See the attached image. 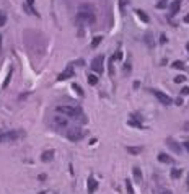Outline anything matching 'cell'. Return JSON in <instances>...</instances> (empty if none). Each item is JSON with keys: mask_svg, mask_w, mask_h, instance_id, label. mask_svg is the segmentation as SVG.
<instances>
[{"mask_svg": "<svg viewBox=\"0 0 189 194\" xmlns=\"http://www.w3.org/2000/svg\"><path fill=\"white\" fill-rule=\"evenodd\" d=\"M96 21V16H94V12L91 7H80V10L77 13V23L78 25H82V23H85V25H93V23Z\"/></svg>", "mask_w": 189, "mask_h": 194, "instance_id": "6da1fadb", "label": "cell"}, {"mask_svg": "<svg viewBox=\"0 0 189 194\" xmlns=\"http://www.w3.org/2000/svg\"><path fill=\"white\" fill-rule=\"evenodd\" d=\"M55 111L62 113V114L69 116V117H77V116L83 117L82 116V110H80V108H75V106H57V108H55Z\"/></svg>", "mask_w": 189, "mask_h": 194, "instance_id": "7a4b0ae2", "label": "cell"}, {"mask_svg": "<svg viewBox=\"0 0 189 194\" xmlns=\"http://www.w3.org/2000/svg\"><path fill=\"white\" fill-rule=\"evenodd\" d=\"M21 135L23 132L20 131H0V142H13Z\"/></svg>", "mask_w": 189, "mask_h": 194, "instance_id": "3957f363", "label": "cell"}, {"mask_svg": "<svg viewBox=\"0 0 189 194\" xmlns=\"http://www.w3.org/2000/svg\"><path fill=\"white\" fill-rule=\"evenodd\" d=\"M91 69L93 72L96 74H103V69H105V56H96L93 60H91Z\"/></svg>", "mask_w": 189, "mask_h": 194, "instance_id": "277c9868", "label": "cell"}, {"mask_svg": "<svg viewBox=\"0 0 189 194\" xmlns=\"http://www.w3.org/2000/svg\"><path fill=\"white\" fill-rule=\"evenodd\" d=\"M52 127L54 129H57V131H62V129H67V126H69V121H67V117H60V116H55L52 117Z\"/></svg>", "mask_w": 189, "mask_h": 194, "instance_id": "5b68a950", "label": "cell"}, {"mask_svg": "<svg viewBox=\"0 0 189 194\" xmlns=\"http://www.w3.org/2000/svg\"><path fill=\"white\" fill-rule=\"evenodd\" d=\"M152 93L155 95V96H157V100L162 103V105H171L173 103V98L171 96H168V95H165L163 92H160V90H152Z\"/></svg>", "mask_w": 189, "mask_h": 194, "instance_id": "8992f818", "label": "cell"}, {"mask_svg": "<svg viewBox=\"0 0 189 194\" xmlns=\"http://www.w3.org/2000/svg\"><path fill=\"white\" fill-rule=\"evenodd\" d=\"M83 135H85V132L80 131V129H70V131L67 132V137H69L72 142H78Z\"/></svg>", "mask_w": 189, "mask_h": 194, "instance_id": "52a82bcc", "label": "cell"}, {"mask_svg": "<svg viewBox=\"0 0 189 194\" xmlns=\"http://www.w3.org/2000/svg\"><path fill=\"white\" fill-rule=\"evenodd\" d=\"M72 77H73V67H72V65H67L64 72L57 75V80H59V82H64V80H69Z\"/></svg>", "mask_w": 189, "mask_h": 194, "instance_id": "ba28073f", "label": "cell"}, {"mask_svg": "<svg viewBox=\"0 0 189 194\" xmlns=\"http://www.w3.org/2000/svg\"><path fill=\"white\" fill-rule=\"evenodd\" d=\"M87 189H88V194H93V192L98 189V181L94 179V176H93V174H90V176H88V184H87Z\"/></svg>", "mask_w": 189, "mask_h": 194, "instance_id": "9c48e42d", "label": "cell"}, {"mask_svg": "<svg viewBox=\"0 0 189 194\" xmlns=\"http://www.w3.org/2000/svg\"><path fill=\"white\" fill-rule=\"evenodd\" d=\"M166 145L173 150L174 153H181V147H179V144H178V142H174L171 137H168V139H166Z\"/></svg>", "mask_w": 189, "mask_h": 194, "instance_id": "30bf717a", "label": "cell"}, {"mask_svg": "<svg viewBox=\"0 0 189 194\" xmlns=\"http://www.w3.org/2000/svg\"><path fill=\"white\" fill-rule=\"evenodd\" d=\"M179 8H181V0H174V2L171 3V8H169V15L174 16L179 12Z\"/></svg>", "mask_w": 189, "mask_h": 194, "instance_id": "8fae6325", "label": "cell"}, {"mask_svg": "<svg viewBox=\"0 0 189 194\" xmlns=\"http://www.w3.org/2000/svg\"><path fill=\"white\" fill-rule=\"evenodd\" d=\"M132 174H134V179H135L137 183H142V171H140L139 167H134V168H132Z\"/></svg>", "mask_w": 189, "mask_h": 194, "instance_id": "7c38bea8", "label": "cell"}, {"mask_svg": "<svg viewBox=\"0 0 189 194\" xmlns=\"http://www.w3.org/2000/svg\"><path fill=\"white\" fill-rule=\"evenodd\" d=\"M52 158H54V150H47V152H44V153L41 155L42 162H51Z\"/></svg>", "mask_w": 189, "mask_h": 194, "instance_id": "4fadbf2b", "label": "cell"}, {"mask_svg": "<svg viewBox=\"0 0 189 194\" xmlns=\"http://www.w3.org/2000/svg\"><path fill=\"white\" fill-rule=\"evenodd\" d=\"M158 162H162V163H173V158L168 157L166 153H158Z\"/></svg>", "mask_w": 189, "mask_h": 194, "instance_id": "5bb4252c", "label": "cell"}, {"mask_svg": "<svg viewBox=\"0 0 189 194\" xmlns=\"http://www.w3.org/2000/svg\"><path fill=\"white\" fill-rule=\"evenodd\" d=\"M114 60H116V56H112L109 59V77H114Z\"/></svg>", "mask_w": 189, "mask_h": 194, "instance_id": "9a60e30c", "label": "cell"}, {"mask_svg": "<svg viewBox=\"0 0 189 194\" xmlns=\"http://www.w3.org/2000/svg\"><path fill=\"white\" fill-rule=\"evenodd\" d=\"M135 13H137V16H139L140 20L144 21V23H148V16L145 15V12H144V10H137Z\"/></svg>", "mask_w": 189, "mask_h": 194, "instance_id": "2e32d148", "label": "cell"}, {"mask_svg": "<svg viewBox=\"0 0 189 194\" xmlns=\"http://www.w3.org/2000/svg\"><path fill=\"white\" fill-rule=\"evenodd\" d=\"M181 174H183V170H179V168H174V170H171V178H173V179L181 178Z\"/></svg>", "mask_w": 189, "mask_h": 194, "instance_id": "e0dca14e", "label": "cell"}, {"mask_svg": "<svg viewBox=\"0 0 189 194\" xmlns=\"http://www.w3.org/2000/svg\"><path fill=\"white\" fill-rule=\"evenodd\" d=\"M127 152L132 153V155H137L142 152V147H127Z\"/></svg>", "mask_w": 189, "mask_h": 194, "instance_id": "ac0fdd59", "label": "cell"}, {"mask_svg": "<svg viewBox=\"0 0 189 194\" xmlns=\"http://www.w3.org/2000/svg\"><path fill=\"white\" fill-rule=\"evenodd\" d=\"M103 41V36H96V38H93V42H91V47H98L100 46V42Z\"/></svg>", "mask_w": 189, "mask_h": 194, "instance_id": "d6986e66", "label": "cell"}, {"mask_svg": "<svg viewBox=\"0 0 189 194\" xmlns=\"http://www.w3.org/2000/svg\"><path fill=\"white\" fill-rule=\"evenodd\" d=\"M5 23H7V15H5L2 10H0V28L5 26Z\"/></svg>", "mask_w": 189, "mask_h": 194, "instance_id": "ffe728a7", "label": "cell"}, {"mask_svg": "<svg viewBox=\"0 0 189 194\" xmlns=\"http://www.w3.org/2000/svg\"><path fill=\"white\" fill-rule=\"evenodd\" d=\"M126 189H127V192H129V194H134V188H132L130 179H126Z\"/></svg>", "mask_w": 189, "mask_h": 194, "instance_id": "44dd1931", "label": "cell"}, {"mask_svg": "<svg viewBox=\"0 0 189 194\" xmlns=\"http://www.w3.org/2000/svg\"><path fill=\"white\" fill-rule=\"evenodd\" d=\"M88 83L90 85H96L98 83V77L96 75H88Z\"/></svg>", "mask_w": 189, "mask_h": 194, "instance_id": "7402d4cb", "label": "cell"}, {"mask_svg": "<svg viewBox=\"0 0 189 194\" xmlns=\"http://www.w3.org/2000/svg\"><path fill=\"white\" fill-rule=\"evenodd\" d=\"M73 90L80 95V96H83V95H85V92L82 90V87H80V85H77V83H73Z\"/></svg>", "mask_w": 189, "mask_h": 194, "instance_id": "603a6c76", "label": "cell"}, {"mask_svg": "<svg viewBox=\"0 0 189 194\" xmlns=\"http://www.w3.org/2000/svg\"><path fill=\"white\" fill-rule=\"evenodd\" d=\"M173 67L179 69V70H184V64L181 62V60H176V62H173Z\"/></svg>", "mask_w": 189, "mask_h": 194, "instance_id": "cb8c5ba5", "label": "cell"}, {"mask_svg": "<svg viewBox=\"0 0 189 194\" xmlns=\"http://www.w3.org/2000/svg\"><path fill=\"white\" fill-rule=\"evenodd\" d=\"M127 124H129V126H134V127H144L140 121H134V119H130L129 122H127Z\"/></svg>", "mask_w": 189, "mask_h": 194, "instance_id": "d4e9b609", "label": "cell"}, {"mask_svg": "<svg viewBox=\"0 0 189 194\" xmlns=\"http://www.w3.org/2000/svg\"><path fill=\"white\" fill-rule=\"evenodd\" d=\"M10 78H12V69H10V72H8V75H7L5 82H3V88H7V87H8V83H10Z\"/></svg>", "mask_w": 189, "mask_h": 194, "instance_id": "484cf974", "label": "cell"}, {"mask_svg": "<svg viewBox=\"0 0 189 194\" xmlns=\"http://www.w3.org/2000/svg\"><path fill=\"white\" fill-rule=\"evenodd\" d=\"M184 80H186V77H184V75H178V77L174 78V82H176V83H183Z\"/></svg>", "mask_w": 189, "mask_h": 194, "instance_id": "4316f807", "label": "cell"}, {"mask_svg": "<svg viewBox=\"0 0 189 194\" xmlns=\"http://www.w3.org/2000/svg\"><path fill=\"white\" fill-rule=\"evenodd\" d=\"M166 5H168V0H162V2H158V3H157V7H158V8H165Z\"/></svg>", "mask_w": 189, "mask_h": 194, "instance_id": "83f0119b", "label": "cell"}, {"mask_svg": "<svg viewBox=\"0 0 189 194\" xmlns=\"http://www.w3.org/2000/svg\"><path fill=\"white\" fill-rule=\"evenodd\" d=\"M181 95H189V87H184L181 90Z\"/></svg>", "mask_w": 189, "mask_h": 194, "instance_id": "f1b7e54d", "label": "cell"}, {"mask_svg": "<svg viewBox=\"0 0 189 194\" xmlns=\"http://www.w3.org/2000/svg\"><path fill=\"white\" fill-rule=\"evenodd\" d=\"M160 42H162V44H165V42H166V36H165V34L160 36Z\"/></svg>", "mask_w": 189, "mask_h": 194, "instance_id": "f546056e", "label": "cell"}, {"mask_svg": "<svg viewBox=\"0 0 189 194\" xmlns=\"http://www.w3.org/2000/svg\"><path fill=\"white\" fill-rule=\"evenodd\" d=\"M26 3H28V5H30V7L33 8V5H34V0H26Z\"/></svg>", "mask_w": 189, "mask_h": 194, "instance_id": "4dcf8cb0", "label": "cell"}, {"mask_svg": "<svg viewBox=\"0 0 189 194\" xmlns=\"http://www.w3.org/2000/svg\"><path fill=\"white\" fill-rule=\"evenodd\" d=\"M183 145H184V149H186V150H187V152H189V140H187V142H184V144H183Z\"/></svg>", "mask_w": 189, "mask_h": 194, "instance_id": "1f68e13d", "label": "cell"}, {"mask_svg": "<svg viewBox=\"0 0 189 194\" xmlns=\"http://www.w3.org/2000/svg\"><path fill=\"white\" fill-rule=\"evenodd\" d=\"M176 105H178V106L183 105V100H181V98H178V100H176Z\"/></svg>", "mask_w": 189, "mask_h": 194, "instance_id": "d6a6232c", "label": "cell"}, {"mask_svg": "<svg viewBox=\"0 0 189 194\" xmlns=\"http://www.w3.org/2000/svg\"><path fill=\"white\" fill-rule=\"evenodd\" d=\"M184 131H189V121L186 122V124H184Z\"/></svg>", "mask_w": 189, "mask_h": 194, "instance_id": "836d02e7", "label": "cell"}, {"mask_svg": "<svg viewBox=\"0 0 189 194\" xmlns=\"http://www.w3.org/2000/svg\"><path fill=\"white\" fill-rule=\"evenodd\" d=\"M184 23H189V15H186V16H184Z\"/></svg>", "mask_w": 189, "mask_h": 194, "instance_id": "e575fe53", "label": "cell"}, {"mask_svg": "<svg viewBox=\"0 0 189 194\" xmlns=\"http://www.w3.org/2000/svg\"><path fill=\"white\" fill-rule=\"evenodd\" d=\"M162 194H171V192H169V191H165V192H162Z\"/></svg>", "mask_w": 189, "mask_h": 194, "instance_id": "d590c367", "label": "cell"}, {"mask_svg": "<svg viewBox=\"0 0 189 194\" xmlns=\"http://www.w3.org/2000/svg\"><path fill=\"white\" fill-rule=\"evenodd\" d=\"M186 49H187V51H189V42H187V44H186Z\"/></svg>", "mask_w": 189, "mask_h": 194, "instance_id": "8d00e7d4", "label": "cell"}, {"mask_svg": "<svg viewBox=\"0 0 189 194\" xmlns=\"http://www.w3.org/2000/svg\"><path fill=\"white\" fill-rule=\"evenodd\" d=\"M0 46H2V36H0Z\"/></svg>", "mask_w": 189, "mask_h": 194, "instance_id": "74e56055", "label": "cell"}, {"mask_svg": "<svg viewBox=\"0 0 189 194\" xmlns=\"http://www.w3.org/2000/svg\"><path fill=\"white\" fill-rule=\"evenodd\" d=\"M187 186H189V178H187Z\"/></svg>", "mask_w": 189, "mask_h": 194, "instance_id": "f35d334b", "label": "cell"}, {"mask_svg": "<svg viewBox=\"0 0 189 194\" xmlns=\"http://www.w3.org/2000/svg\"><path fill=\"white\" fill-rule=\"evenodd\" d=\"M39 194H46V192H44V191H42V192H39Z\"/></svg>", "mask_w": 189, "mask_h": 194, "instance_id": "ab89813d", "label": "cell"}]
</instances>
